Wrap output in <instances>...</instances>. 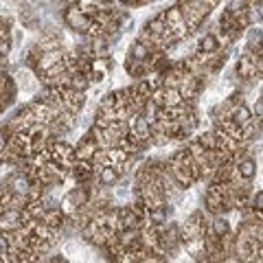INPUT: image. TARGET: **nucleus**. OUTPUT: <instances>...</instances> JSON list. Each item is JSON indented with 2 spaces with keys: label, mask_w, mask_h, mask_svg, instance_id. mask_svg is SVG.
<instances>
[{
  "label": "nucleus",
  "mask_w": 263,
  "mask_h": 263,
  "mask_svg": "<svg viewBox=\"0 0 263 263\" xmlns=\"http://www.w3.org/2000/svg\"><path fill=\"white\" fill-rule=\"evenodd\" d=\"M237 75L243 77V79H254V77H261V55H254V53H246L239 64H237Z\"/></svg>",
  "instance_id": "obj_1"
},
{
  "label": "nucleus",
  "mask_w": 263,
  "mask_h": 263,
  "mask_svg": "<svg viewBox=\"0 0 263 263\" xmlns=\"http://www.w3.org/2000/svg\"><path fill=\"white\" fill-rule=\"evenodd\" d=\"M220 46H222L220 35H215V33H206V35L200 39L197 49H200V53H204V55H210V53L220 51Z\"/></svg>",
  "instance_id": "obj_2"
},
{
  "label": "nucleus",
  "mask_w": 263,
  "mask_h": 263,
  "mask_svg": "<svg viewBox=\"0 0 263 263\" xmlns=\"http://www.w3.org/2000/svg\"><path fill=\"white\" fill-rule=\"evenodd\" d=\"M235 169H237V176H239V180L248 182V180H252L254 173H256V162L252 160V158H246V160L237 162Z\"/></svg>",
  "instance_id": "obj_3"
},
{
  "label": "nucleus",
  "mask_w": 263,
  "mask_h": 263,
  "mask_svg": "<svg viewBox=\"0 0 263 263\" xmlns=\"http://www.w3.org/2000/svg\"><path fill=\"white\" fill-rule=\"evenodd\" d=\"M99 182L105 184V187H110V184H114L118 180V169L116 167H110V164H103V167H99Z\"/></svg>",
  "instance_id": "obj_4"
},
{
  "label": "nucleus",
  "mask_w": 263,
  "mask_h": 263,
  "mask_svg": "<svg viewBox=\"0 0 263 263\" xmlns=\"http://www.w3.org/2000/svg\"><path fill=\"white\" fill-rule=\"evenodd\" d=\"M149 53H151V46L145 44V42H136L129 51V59H136V62H147L149 59Z\"/></svg>",
  "instance_id": "obj_5"
}]
</instances>
